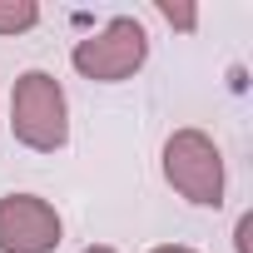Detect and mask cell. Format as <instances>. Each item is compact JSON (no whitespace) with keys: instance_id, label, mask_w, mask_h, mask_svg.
Segmentation results:
<instances>
[{"instance_id":"cell-3","label":"cell","mask_w":253,"mask_h":253,"mask_svg":"<svg viewBox=\"0 0 253 253\" xmlns=\"http://www.w3.org/2000/svg\"><path fill=\"white\" fill-rule=\"evenodd\" d=\"M164 179L189 204L218 209L223 204V154L204 129H174L164 139Z\"/></svg>"},{"instance_id":"cell-9","label":"cell","mask_w":253,"mask_h":253,"mask_svg":"<svg viewBox=\"0 0 253 253\" xmlns=\"http://www.w3.org/2000/svg\"><path fill=\"white\" fill-rule=\"evenodd\" d=\"M84 253H119V248H109V243H89Z\"/></svg>"},{"instance_id":"cell-2","label":"cell","mask_w":253,"mask_h":253,"mask_svg":"<svg viewBox=\"0 0 253 253\" xmlns=\"http://www.w3.org/2000/svg\"><path fill=\"white\" fill-rule=\"evenodd\" d=\"M144 60H149V35H144V25H139L134 15H114L104 30L75 40V50H70V65H75L84 80H94V84L129 80Z\"/></svg>"},{"instance_id":"cell-8","label":"cell","mask_w":253,"mask_h":253,"mask_svg":"<svg viewBox=\"0 0 253 253\" xmlns=\"http://www.w3.org/2000/svg\"><path fill=\"white\" fill-rule=\"evenodd\" d=\"M149 253H199V248H184V243H159V248H149Z\"/></svg>"},{"instance_id":"cell-1","label":"cell","mask_w":253,"mask_h":253,"mask_svg":"<svg viewBox=\"0 0 253 253\" xmlns=\"http://www.w3.org/2000/svg\"><path fill=\"white\" fill-rule=\"evenodd\" d=\"M10 129L25 149L55 154L70 144V104L50 70H25L10 94Z\"/></svg>"},{"instance_id":"cell-4","label":"cell","mask_w":253,"mask_h":253,"mask_svg":"<svg viewBox=\"0 0 253 253\" xmlns=\"http://www.w3.org/2000/svg\"><path fill=\"white\" fill-rule=\"evenodd\" d=\"M60 213L40 194H5L0 199V253H55L60 248Z\"/></svg>"},{"instance_id":"cell-5","label":"cell","mask_w":253,"mask_h":253,"mask_svg":"<svg viewBox=\"0 0 253 253\" xmlns=\"http://www.w3.org/2000/svg\"><path fill=\"white\" fill-rule=\"evenodd\" d=\"M40 25V5L35 0H0V35H25Z\"/></svg>"},{"instance_id":"cell-7","label":"cell","mask_w":253,"mask_h":253,"mask_svg":"<svg viewBox=\"0 0 253 253\" xmlns=\"http://www.w3.org/2000/svg\"><path fill=\"white\" fill-rule=\"evenodd\" d=\"M248 238H253V213H243V218H238V228H233V243H238V253H253V243H248Z\"/></svg>"},{"instance_id":"cell-6","label":"cell","mask_w":253,"mask_h":253,"mask_svg":"<svg viewBox=\"0 0 253 253\" xmlns=\"http://www.w3.org/2000/svg\"><path fill=\"white\" fill-rule=\"evenodd\" d=\"M159 15H164L169 25H179V30H194V25H199V10H194V5H169V0H159Z\"/></svg>"}]
</instances>
